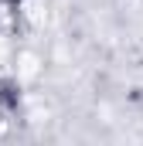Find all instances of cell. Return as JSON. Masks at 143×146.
<instances>
[{"mask_svg": "<svg viewBox=\"0 0 143 146\" xmlns=\"http://www.w3.org/2000/svg\"><path fill=\"white\" fill-rule=\"evenodd\" d=\"M17 106H21V85L14 78H0V109L17 112Z\"/></svg>", "mask_w": 143, "mask_h": 146, "instance_id": "cell-1", "label": "cell"}, {"mask_svg": "<svg viewBox=\"0 0 143 146\" xmlns=\"http://www.w3.org/2000/svg\"><path fill=\"white\" fill-rule=\"evenodd\" d=\"M0 3H7V7H21L24 0H0Z\"/></svg>", "mask_w": 143, "mask_h": 146, "instance_id": "cell-2", "label": "cell"}]
</instances>
